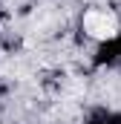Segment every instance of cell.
Masks as SVG:
<instances>
[{"mask_svg": "<svg viewBox=\"0 0 121 124\" xmlns=\"http://www.w3.org/2000/svg\"><path fill=\"white\" fill-rule=\"evenodd\" d=\"M84 29H87V35H92V38L110 40V38L118 35V23H115V17H113L110 12H98V9H92V12L84 15Z\"/></svg>", "mask_w": 121, "mask_h": 124, "instance_id": "6da1fadb", "label": "cell"}]
</instances>
